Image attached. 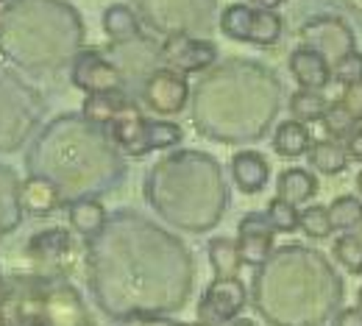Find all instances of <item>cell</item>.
<instances>
[{
	"label": "cell",
	"instance_id": "cell-2",
	"mask_svg": "<svg viewBox=\"0 0 362 326\" xmlns=\"http://www.w3.org/2000/svg\"><path fill=\"white\" fill-rule=\"evenodd\" d=\"M73 84L90 95H112L123 90V76L98 53H84L73 64Z\"/></svg>",
	"mask_w": 362,
	"mask_h": 326
},
{
	"label": "cell",
	"instance_id": "cell-36",
	"mask_svg": "<svg viewBox=\"0 0 362 326\" xmlns=\"http://www.w3.org/2000/svg\"><path fill=\"white\" fill-rule=\"evenodd\" d=\"M179 326H206V324H201V321H198V324H179Z\"/></svg>",
	"mask_w": 362,
	"mask_h": 326
},
{
	"label": "cell",
	"instance_id": "cell-32",
	"mask_svg": "<svg viewBox=\"0 0 362 326\" xmlns=\"http://www.w3.org/2000/svg\"><path fill=\"white\" fill-rule=\"evenodd\" d=\"M228 326H257L254 321H248V318H237V321H231Z\"/></svg>",
	"mask_w": 362,
	"mask_h": 326
},
{
	"label": "cell",
	"instance_id": "cell-12",
	"mask_svg": "<svg viewBox=\"0 0 362 326\" xmlns=\"http://www.w3.org/2000/svg\"><path fill=\"white\" fill-rule=\"evenodd\" d=\"M307 153H310V165L315 168L317 173H323V176H337V173H343V170L349 168V153H346V148L334 140L313 142Z\"/></svg>",
	"mask_w": 362,
	"mask_h": 326
},
{
	"label": "cell",
	"instance_id": "cell-23",
	"mask_svg": "<svg viewBox=\"0 0 362 326\" xmlns=\"http://www.w3.org/2000/svg\"><path fill=\"white\" fill-rule=\"evenodd\" d=\"M334 257L349 274H362V245L354 234H340L334 240Z\"/></svg>",
	"mask_w": 362,
	"mask_h": 326
},
{
	"label": "cell",
	"instance_id": "cell-30",
	"mask_svg": "<svg viewBox=\"0 0 362 326\" xmlns=\"http://www.w3.org/2000/svg\"><path fill=\"white\" fill-rule=\"evenodd\" d=\"M334 326H362V313L357 307H349L334 318Z\"/></svg>",
	"mask_w": 362,
	"mask_h": 326
},
{
	"label": "cell",
	"instance_id": "cell-29",
	"mask_svg": "<svg viewBox=\"0 0 362 326\" xmlns=\"http://www.w3.org/2000/svg\"><path fill=\"white\" fill-rule=\"evenodd\" d=\"M346 153H349V159L362 162V126H357V129L349 134V140H346Z\"/></svg>",
	"mask_w": 362,
	"mask_h": 326
},
{
	"label": "cell",
	"instance_id": "cell-17",
	"mask_svg": "<svg viewBox=\"0 0 362 326\" xmlns=\"http://www.w3.org/2000/svg\"><path fill=\"white\" fill-rule=\"evenodd\" d=\"M329 221H332V229H340V232H354L362 221V201L354 195H340L332 201L329 206Z\"/></svg>",
	"mask_w": 362,
	"mask_h": 326
},
{
	"label": "cell",
	"instance_id": "cell-20",
	"mask_svg": "<svg viewBox=\"0 0 362 326\" xmlns=\"http://www.w3.org/2000/svg\"><path fill=\"white\" fill-rule=\"evenodd\" d=\"M251 20H254V8L245 3H234L228 6L221 17V28L231 40H243L248 42V31H251Z\"/></svg>",
	"mask_w": 362,
	"mask_h": 326
},
{
	"label": "cell",
	"instance_id": "cell-14",
	"mask_svg": "<svg viewBox=\"0 0 362 326\" xmlns=\"http://www.w3.org/2000/svg\"><path fill=\"white\" fill-rule=\"evenodd\" d=\"M103 31L115 40V42H129L139 37V23L132 14V8L126 6H109L103 11Z\"/></svg>",
	"mask_w": 362,
	"mask_h": 326
},
{
	"label": "cell",
	"instance_id": "cell-19",
	"mask_svg": "<svg viewBox=\"0 0 362 326\" xmlns=\"http://www.w3.org/2000/svg\"><path fill=\"white\" fill-rule=\"evenodd\" d=\"M181 140V129L168 120H145V134H142V151H162Z\"/></svg>",
	"mask_w": 362,
	"mask_h": 326
},
{
	"label": "cell",
	"instance_id": "cell-10",
	"mask_svg": "<svg viewBox=\"0 0 362 326\" xmlns=\"http://www.w3.org/2000/svg\"><path fill=\"white\" fill-rule=\"evenodd\" d=\"M20 204L31 215H50L53 209H59L62 198H59V190H56L53 182H47V179H28L20 187Z\"/></svg>",
	"mask_w": 362,
	"mask_h": 326
},
{
	"label": "cell",
	"instance_id": "cell-24",
	"mask_svg": "<svg viewBox=\"0 0 362 326\" xmlns=\"http://www.w3.org/2000/svg\"><path fill=\"white\" fill-rule=\"evenodd\" d=\"M298 226L304 229L307 237H313V240H326L329 234L334 232L326 206H307V209L301 212V218H298Z\"/></svg>",
	"mask_w": 362,
	"mask_h": 326
},
{
	"label": "cell",
	"instance_id": "cell-16",
	"mask_svg": "<svg viewBox=\"0 0 362 326\" xmlns=\"http://www.w3.org/2000/svg\"><path fill=\"white\" fill-rule=\"evenodd\" d=\"M290 112H293V120L298 123H315V120H323V115L329 112V103L315 90H298L290 98Z\"/></svg>",
	"mask_w": 362,
	"mask_h": 326
},
{
	"label": "cell",
	"instance_id": "cell-26",
	"mask_svg": "<svg viewBox=\"0 0 362 326\" xmlns=\"http://www.w3.org/2000/svg\"><path fill=\"white\" fill-rule=\"evenodd\" d=\"M332 73H334V78H337L340 84H346V87L360 84V81H362V53H357V50H349L346 56H340V59L334 62Z\"/></svg>",
	"mask_w": 362,
	"mask_h": 326
},
{
	"label": "cell",
	"instance_id": "cell-9",
	"mask_svg": "<svg viewBox=\"0 0 362 326\" xmlns=\"http://www.w3.org/2000/svg\"><path fill=\"white\" fill-rule=\"evenodd\" d=\"M315 192H317L315 176L310 170H304V168H287V170H281V176L276 182V198H281V201H287L293 206L310 201Z\"/></svg>",
	"mask_w": 362,
	"mask_h": 326
},
{
	"label": "cell",
	"instance_id": "cell-15",
	"mask_svg": "<svg viewBox=\"0 0 362 326\" xmlns=\"http://www.w3.org/2000/svg\"><path fill=\"white\" fill-rule=\"evenodd\" d=\"M70 223L78 234L95 237L106 223V209L98 201H76L70 204Z\"/></svg>",
	"mask_w": 362,
	"mask_h": 326
},
{
	"label": "cell",
	"instance_id": "cell-33",
	"mask_svg": "<svg viewBox=\"0 0 362 326\" xmlns=\"http://www.w3.org/2000/svg\"><path fill=\"white\" fill-rule=\"evenodd\" d=\"M351 234H354V237L360 240V245H362V221H360V226H357V229H354V232H351Z\"/></svg>",
	"mask_w": 362,
	"mask_h": 326
},
{
	"label": "cell",
	"instance_id": "cell-13",
	"mask_svg": "<svg viewBox=\"0 0 362 326\" xmlns=\"http://www.w3.org/2000/svg\"><path fill=\"white\" fill-rule=\"evenodd\" d=\"M209 262L215 268V279H237L240 271V248L228 237H215L209 243Z\"/></svg>",
	"mask_w": 362,
	"mask_h": 326
},
{
	"label": "cell",
	"instance_id": "cell-34",
	"mask_svg": "<svg viewBox=\"0 0 362 326\" xmlns=\"http://www.w3.org/2000/svg\"><path fill=\"white\" fill-rule=\"evenodd\" d=\"M357 310L362 313V287H360V293H357Z\"/></svg>",
	"mask_w": 362,
	"mask_h": 326
},
{
	"label": "cell",
	"instance_id": "cell-35",
	"mask_svg": "<svg viewBox=\"0 0 362 326\" xmlns=\"http://www.w3.org/2000/svg\"><path fill=\"white\" fill-rule=\"evenodd\" d=\"M357 190H360V195H362V173L357 176Z\"/></svg>",
	"mask_w": 362,
	"mask_h": 326
},
{
	"label": "cell",
	"instance_id": "cell-22",
	"mask_svg": "<svg viewBox=\"0 0 362 326\" xmlns=\"http://www.w3.org/2000/svg\"><path fill=\"white\" fill-rule=\"evenodd\" d=\"M67 248H70V234L64 232V229H47V232L37 234L31 240V254L34 257H42V260L62 257Z\"/></svg>",
	"mask_w": 362,
	"mask_h": 326
},
{
	"label": "cell",
	"instance_id": "cell-8",
	"mask_svg": "<svg viewBox=\"0 0 362 326\" xmlns=\"http://www.w3.org/2000/svg\"><path fill=\"white\" fill-rule=\"evenodd\" d=\"M112 134H115V140L120 142L132 156H142V153H145V151H142L145 117L139 115V109H136L134 103L126 100V106L120 109V115H117L115 123H112Z\"/></svg>",
	"mask_w": 362,
	"mask_h": 326
},
{
	"label": "cell",
	"instance_id": "cell-1",
	"mask_svg": "<svg viewBox=\"0 0 362 326\" xmlns=\"http://www.w3.org/2000/svg\"><path fill=\"white\" fill-rule=\"evenodd\" d=\"M245 284L240 279H215L198 304V321L206 326H223L237 321V313L245 307Z\"/></svg>",
	"mask_w": 362,
	"mask_h": 326
},
{
	"label": "cell",
	"instance_id": "cell-5",
	"mask_svg": "<svg viewBox=\"0 0 362 326\" xmlns=\"http://www.w3.org/2000/svg\"><path fill=\"white\" fill-rule=\"evenodd\" d=\"M189 87L173 70H156L148 81H145V100L153 112L159 115H176L187 103Z\"/></svg>",
	"mask_w": 362,
	"mask_h": 326
},
{
	"label": "cell",
	"instance_id": "cell-21",
	"mask_svg": "<svg viewBox=\"0 0 362 326\" xmlns=\"http://www.w3.org/2000/svg\"><path fill=\"white\" fill-rule=\"evenodd\" d=\"M281 34V17L276 11H254L251 20V31H248V42L254 45H273Z\"/></svg>",
	"mask_w": 362,
	"mask_h": 326
},
{
	"label": "cell",
	"instance_id": "cell-4",
	"mask_svg": "<svg viewBox=\"0 0 362 326\" xmlns=\"http://www.w3.org/2000/svg\"><path fill=\"white\" fill-rule=\"evenodd\" d=\"M162 59H165V70H173V73H198V70H206L215 59H218V50L212 42L206 40H184V37H173L165 50H162Z\"/></svg>",
	"mask_w": 362,
	"mask_h": 326
},
{
	"label": "cell",
	"instance_id": "cell-25",
	"mask_svg": "<svg viewBox=\"0 0 362 326\" xmlns=\"http://www.w3.org/2000/svg\"><path fill=\"white\" fill-rule=\"evenodd\" d=\"M265 215H268V223L273 226V232H284V234L296 232L298 229V218H301V212L293 204L281 201V198H273Z\"/></svg>",
	"mask_w": 362,
	"mask_h": 326
},
{
	"label": "cell",
	"instance_id": "cell-28",
	"mask_svg": "<svg viewBox=\"0 0 362 326\" xmlns=\"http://www.w3.org/2000/svg\"><path fill=\"white\" fill-rule=\"evenodd\" d=\"M340 106H343L354 120H362V81L360 84L346 87V93L340 98Z\"/></svg>",
	"mask_w": 362,
	"mask_h": 326
},
{
	"label": "cell",
	"instance_id": "cell-11",
	"mask_svg": "<svg viewBox=\"0 0 362 326\" xmlns=\"http://www.w3.org/2000/svg\"><path fill=\"white\" fill-rule=\"evenodd\" d=\"M310 145H313L310 132H307V126L298 123V120L281 123V126L276 129V134H273V148H276V153L284 156V159H298V156H304V153L310 151Z\"/></svg>",
	"mask_w": 362,
	"mask_h": 326
},
{
	"label": "cell",
	"instance_id": "cell-18",
	"mask_svg": "<svg viewBox=\"0 0 362 326\" xmlns=\"http://www.w3.org/2000/svg\"><path fill=\"white\" fill-rule=\"evenodd\" d=\"M126 106V98L120 93H112V95H90L87 100H84V115H87V120L92 123H115V117L120 115V109Z\"/></svg>",
	"mask_w": 362,
	"mask_h": 326
},
{
	"label": "cell",
	"instance_id": "cell-3",
	"mask_svg": "<svg viewBox=\"0 0 362 326\" xmlns=\"http://www.w3.org/2000/svg\"><path fill=\"white\" fill-rule=\"evenodd\" d=\"M237 248H240V262H245L251 268H259L268 262L273 251V226L268 223V215L254 212V215L243 218Z\"/></svg>",
	"mask_w": 362,
	"mask_h": 326
},
{
	"label": "cell",
	"instance_id": "cell-7",
	"mask_svg": "<svg viewBox=\"0 0 362 326\" xmlns=\"http://www.w3.org/2000/svg\"><path fill=\"white\" fill-rule=\"evenodd\" d=\"M231 173H234V182H237V187H240L243 192L254 195V192H259L262 187L268 185L271 168H268V162H265L262 153H257V151H243V153L234 156Z\"/></svg>",
	"mask_w": 362,
	"mask_h": 326
},
{
	"label": "cell",
	"instance_id": "cell-27",
	"mask_svg": "<svg viewBox=\"0 0 362 326\" xmlns=\"http://www.w3.org/2000/svg\"><path fill=\"white\" fill-rule=\"evenodd\" d=\"M323 126H326V132H329L332 137H346V140H349V134L357 129V120H354L340 103H334V106H329V112L323 115Z\"/></svg>",
	"mask_w": 362,
	"mask_h": 326
},
{
	"label": "cell",
	"instance_id": "cell-6",
	"mask_svg": "<svg viewBox=\"0 0 362 326\" xmlns=\"http://www.w3.org/2000/svg\"><path fill=\"white\" fill-rule=\"evenodd\" d=\"M290 73H293V78L304 87V90H323L326 84H329V78H332V67H329V62L313 50V47H298V50H293V56H290Z\"/></svg>",
	"mask_w": 362,
	"mask_h": 326
},
{
	"label": "cell",
	"instance_id": "cell-31",
	"mask_svg": "<svg viewBox=\"0 0 362 326\" xmlns=\"http://www.w3.org/2000/svg\"><path fill=\"white\" fill-rule=\"evenodd\" d=\"M284 0H251V6H257L259 11H273V8H279Z\"/></svg>",
	"mask_w": 362,
	"mask_h": 326
}]
</instances>
